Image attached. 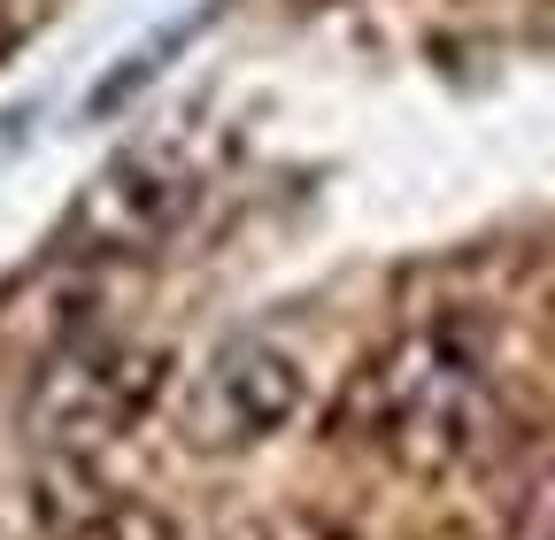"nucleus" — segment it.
Here are the masks:
<instances>
[{
    "label": "nucleus",
    "instance_id": "nucleus-3",
    "mask_svg": "<svg viewBox=\"0 0 555 540\" xmlns=\"http://www.w3.org/2000/svg\"><path fill=\"white\" fill-rule=\"evenodd\" d=\"M193 209H201V163H185L178 147H131L78 185L54 247L69 262H147L185 232Z\"/></svg>",
    "mask_w": 555,
    "mask_h": 540
},
{
    "label": "nucleus",
    "instance_id": "nucleus-5",
    "mask_svg": "<svg viewBox=\"0 0 555 540\" xmlns=\"http://www.w3.org/2000/svg\"><path fill=\"white\" fill-rule=\"evenodd\" d=\"M39 525L54 540H178V525L163 510H147L139 494L86 487L78 471H54V479L39 487Z\"/></svg>",
    "mask_w": 555,
    "mask_h": 540
},
{
    "label": "nucleus",
    "instance_id": "nucleus-2",
    "mask_svg": "<svg viewBox=\"0 0 555 540\" xmlns=\"http://www.w3.org/2000/svg\"><path fill=\"white\" fill-rule=\"evenodd\" d=\"M170 386V356L155 340H131V332H78L31 363V401H24V425L31 440L62 448V455H86L101 440H124L147 425V410Z\"/></svg>",
    "mask_w": 555,
    "mask_h": 540
},
{
    "label": "nucleus",
    "instance_id": "nucleus-4",
    "mask_svg": "<svg viewBox=\"0 0 555 540\" xmlns=\"http://www.w3.org/2000/svg\"><path fill=\"white\" fill-rule=\"evenodd\" d=\"M309 410V371L294 348L240 332L208 356L185 394H178V440L193 455H255L278 433H294V417Z\"/></svg>",
    "mask_w": 555,
    "mask_h": 540
},
{
    "label": "nucleus",
    "instance_id": "nucleus-1",
    "mask_svg": "<svg viewBox=\"0 0 555 540\" xmlns=\"http://www.w3.org/2000/svg\"><path fill=\"white\" fill-rule=\"evenodd\" d=\"M339 440L371 448L401 479H448L502 440V378L478 324L425 317L356 371L339 394Z\"/></svg>",
    "mask_w": 555,
    "mask_h": 540
}]
</instances>
